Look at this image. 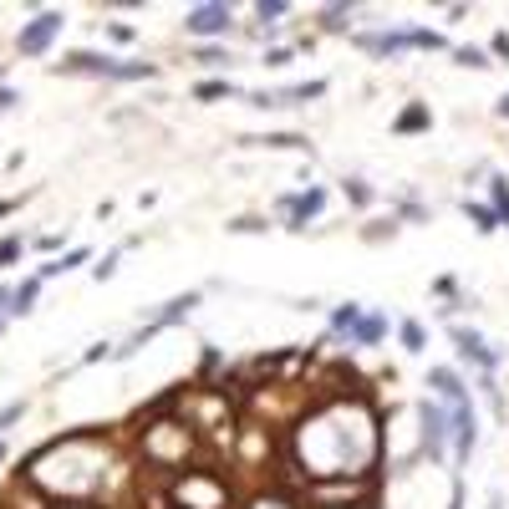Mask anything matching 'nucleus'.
I'll list each match as a JSON object with an SVG mask.
<instances>
[{
  "label": "nucleus",
  "instance_id": "nucleus-1",
  "mask_svg": "<svg viewBox=\"0 0 509 509\" xmlns=\"http://www.w3.org/2000/svg\"><path fill=\"white\" fill-rule=\"evenodd\" d=\"M352 46L387 62V56H407V51H444L448 41L433 25H387V31H352Z\"/></svg>",
  "mask_w": 509,
  "mask_h": 509
},
{
  "label": "nucleus",
  "instance_id": "nucleus-2",
  "mask_svg": "<svg viewBox=\"0 0 509 509\" xmlns=\"http://www.w3.org/2000/svg\"><path fill=\"white\" fill-rule=\"evenodd\" d=\"M62 76H102V82H148L153 62H123L107 51H66V62H56Z\"/></svg>",
  "mask_w": 509,
  "mask_h": 509
},
{
  "label": "nucleus",
  "instance_id": "nucleus-3",
  "mask_svg": "<svg viewBox=\"0 0 509 509\" xmlns=\"http://www.w3.org/2000/svg\"><path fill=\"white\" fill-rule=\"evenodd\" d=\"M194 305H199V291H184V295H174V301H164V305H158V311H153L148 321H143L138 331H133V336H127L123 346H113V356H117V362H127V356H138L143 346L153 342V336H164L168 326H178V321H189V311H194Z\"/></svg>",
  "mask_w": 509,
  "mask_h": 509
},
{
  "label": "nucleus",
  "instance_id": "nucleus-4",
  "mask_svg": "<svg viewBox=\"0 0 509 509\" xmlns=\"http://www.w3.org/2000/svg\"><path fill=\"white\" fill-rule=\"evenodd\" d=\"M418 423H423V458L444 464L448 458V444H454V423H448V407L423 397L418 403Z\"/></svg>",
  "mask_w": 509,
  "mask_h": 509
},
{
  "label": "nucleus",
  "instance_id": "nucleus-5",
  "mask_svg": "<svg viewBox=\"0 0 509 509\" xmlns=\"http://www.w3.org/2000/svg\"><path fill=\"white\" fill-rule=\"evenodd\" d=\"M62 31H66V15L62 11H36L21 31H15V51H21V56H46L51 41L62 36Z\"/></svg>",
  "mask_w": 509,
  "mask_h": 509
},
{
  "label": "nucleus",
  "instance_id": "nucleus-6",
  "mask_svg": "<svg viewBox=\"0 0 509 509\" xmlns=\"http://www.w3.org/2000/svg\"><path fill=\"white\" fill-rule=\"evenodd\" d=\"M178 504L184 509H229V489H225V479L219 474H199L194 469L189 479H178Z\"/></svg>",
  "mask_w": 509,
  "mask_h": 509
},
{
  "label": "nucleus",
  "instance_id": "nucleus-7",
  "mask_svg": "<svg viewBox=\"0 0 509 509\" xmlns=\"http://www.w3.org/2000/svg\"><path fill=\"white\" fill-rule=\"evenodd\" d=\"M184 31L199 41H219L235 31V5H225V0H204V5H189V15H184Z\"/></svg>",
  "mask_w": 509,
  "mask_h": 509
},
{
  "label": "nucleus",
  "instance_id": "nucleus-8",
  "mask_svg": "<svg viewBox=\"0 0 509 509\" xmlns=\"http://www.w3.org/2000/svg\"><path fill=\"white\" fill-rule=\"evenodd\" d=\"M275 209L285 215V229H295V235H301L311 219H321V209H326V189H321V184H311V189H301V194H280Z\"/></svg>",
  "mask_w": 509,
  "mask_h": 509
},
{
  "label": "nucleus",
  "instance_id": "nucleus-9",
  "mask_svg": "<svg viewBox=\"0 0 509 509\" xmlns=\"http://www.w3.org/2000/svg\"><path fill=\"white\" fill-rule=\"evenodd\" d=\"M326 97V82H291V87H265V92H245V102L250 107H260V113H270V107H295V102H316Z\"/></svg>",
  "mask_w": 509,
  "mask_h": 509
},
{
  "label": "nucleus",
  "instance_id": "nucleus-10",
  "mask_svg": "<svg viewBox=\"0 0 509 509\" xmlns=\"http://www.w3.org/2000/svg\"><path fill=\"white\" fill-rule=\"evenodd\" d=\"M448 423H454V464H469L474 458V444H479V413H474V397L448 407Z\"/></svg>",
  "mask_w": 509,
  "mask_h": 509
},
{
  "label": "nucleus",
  "instance_id": "nucleus-11",
  "mask_svg": "<svg viewBox=\"0 0 509 509\" xmlns=\"http://www.w3.org/2000/svg\"><path fill=\"white\" fill-rule=\"evenodd\" d=\"M448 336H454L458 356H464V362H474V367H479L484 377H489V372L499 367V352H494L489 342H484V336H479L474 326H448Z\"/></svg>",
  "mask_w": 509,
  "mask_h": 509
},
{
  "label": "nucleus",
  "instance_id": "nucleus-12",
  "mask_svg": "<svg viewBox=\"0 0 509 509\" xmlns=\"http://www.w3.org/2000/svg\"><path fill=\"white\" fill-rule=\"evenodd\" d=\"M387 316H382V311H362V321H356V331H352V342L346 346H382L387 342Z\"/></svg>",
  "mask_w": 509,
  "mask_h": 509
},
{
  "label": "nucleus",
  "instance_id": "nucleus-13",
  "mask_svg": "<svg viewBox=\"0 0 509 509\" xmlns=\"http://www.w3.org/2000/svg\"><path fill=\"white\" fill-rule=\"evenodd\" d=\"M87 260H92V250H87V245H76V250H66V254H56V260H46V265L36 270V280L46 285V280L66 275V270H76V265H87Z\"/></svg>",
  "mask_w": 509,
  "mask_h": 509
},
{
  "label": "nucleus",
  "instance_id": "nucleus-14",
  "mask_svg": "<svg viewBox=\"0 0 509 509\" xmlns=\"http://www.w3.org/2000/svg\"><path fill=\"white\" fill-rule=\"evenodd\" d=\"M36 295H41V280L36 275H25L21 285H11V321L31 316V311H36Z\"/></svg>",
  "mask_w": 509,
  "mask_h": 509
},
{
  "label": "nucleus",
  "instance_id": "nucleus-15",
  "mask_svg": "<svg viewBox=\"0 0 509 509\" xmlns=\"http://www.w3.org/2000/svg\"><path fill=\"white\" fill-rule=\"evenodd\" d=\"M362 311H367V305L342 301L336 311H331V336H336V342H352V331H356V321H362Z\"/></svg>",
  "mask_w": 509,
  "mask_h": 509
},
{
  "label": "nucleus",
  "instance_id": "nucleus-16",
  "mask_svg": "<svg viewBox=\"0 0 509 509\" xmlns=\"http://www.w3.org/2000/svg\"><path fill=\"white\" fill-rule=\"evenodd\" d=\"M423 127H433V113L423 102H413V107H403V113L393 117V133H423Z\"/></svg>",
  "mask_w": 509,
  "mask_h": 509
},
{
  "label": "nucleus",
  "instance_id": "nucleus-17",
  "mask_svg": "<svg viewBox=\"0 0 509 509\" xmlns=\"http://www.w3.org/2000/svg\"><path fill=\"white\" fill-rule=\"evenodd\" d=\"M489 209L499 215V229H509V178L504 174L489 178Z\"/></svg>",
  "mask_w": 509,
  "mask_h": 509
},
{
  "label": "nucleus",
  "instance_id": "nucleus-18",
  "mask_svg": "<svg viewBox=\"0 0 509 509\" xmlns=\"http://www.w3.org/2000/svg\"><path fill=\"white\" fill-rule=\"evenodd\" d=\"M342 194H346V204H356V209H372V204H377V189H372L367 178H346Z\"/></svg>",
  "mask_w": 509,
  "mask_h": 509
},
{
  "label": "nucleus",
  "instance_id": "nucleus-19",
  "mask_svg": "<svg viewBox=\"0 0 509 509\" xmlns=\"http://www.w3.org/2000/svg\"><path fill=\"white\" fill-rule=\"evenodd\" d=\"M464 215L474 219V229H479V235H494V229H499V215H494V209H489V204H474V199H464Z\"/></svg>",
  "mask_w": 509,
  "mask_h": 509
},
{
  "label": "nucleus",
  "instance_id": "nucleus-20",
  "mask_svg": "<svg viewBox=\"0 0 509 509\" xmlns=\"http://www.w3.org/2000/svg\"><path fill=\"white\" fill-rule=\"evenodd\" d=\"M245 143H254V148H295V153L311 148V143H305L301 133H265V138H245Z\"/></svg>",
  "mask_w": 509,
  "mask_h": 509
},
{
  "label": "nucleus",
  "instance_id": "nucleus-21",
  "mask_svg": "<svg viewBox=\"0 0 509 509\" xmlns=\"http://www.w3.org/2000/svg\"><path fill=\"white\" fill-rule=\"evenodd\" d=\"M194 97H199V102H215V97H245V92L235 87L229 76H219V82H199V87H194Z\"/></svg>",
  "mask_w": 509,
  "mask_h": 509
},
{
  "label": "nucleus",
  "instance_id": "nucleus-22",
  "mask_svg": "<svg viewBox=\"0 0 509 509\" xmlns=\"http://www.w3.org/2000/svg\"><path fill=\"white\" fill-rule=\"evenodd\" d=\"M352 11L356 5H326L321 11V31H352Z\"/></svg>",
  "mask_w": 509,
  "mask_h": 509
},
{
  "label": "nucleus",
  "instance_id": "nucleus-23",
  "mask_svg": "<svg viewBox=\"0 0 509 509\" xmlns=\"http://www.w3.org/2000/svg\"><path fill=\"white\" fill-rule=\"evenodd\" d=\"M397 336H403L407 352H423V346H428V326H423V321H413V316H407L403 326H397Z\"/></svg>",
  "mask_w": 509,
  "mask_h": 509
},
{
  "label": "nucleus",
  "instance_id": "nucleus-24",
  "mask_svg": "<svg viewBox=\"0 0 509 509\" xmlns=\"http://www.w3.org/2000/svg\"><path fill=\"white\" fill-rule=\"evenodd\" d=\"M280 15H291V5H285V0H260V5H254V21H260V25H275Z\"/></svg>",
  "mask_w": 509,
  "mask_h": 509
},
{
  "label": "nucleus",
  "instance_id": "nucleus-25",
  "mask_svg": "<svg viewBox=\"0 0 509 509\" xmlns=\"http://www.w3.org/2000/svg\"><path fill=\"white\" fill-rule=\"evenodd\" d=\"M454 62H458V66H479V72H484V66H494L484 46H458V51H454Z\"/></svg>",
  "mask_w": 509,
  "mask_h": 509
},
{
  "label": "nucleus",
  "instance_id": "nucleus-26",
  "mask_svg": "<svg viewBox=\"0 0 509 509\" xmlns=\"http://www.w3.org/2000/svg\"><path fill=\"white\" fill-rule=\"evenodd\" d=\"M21 250H25V240H21V235H11V240H0V270H11L15 260H21Z\"/></svg>",
  "mask_w": 509,
  "mask_h": 509
},
{
  "label": "nucleus",
  "instance_id": "nucleus-27",
  "mask_svg": "<svg viewBox=\"0 0 509 509\" xmlns=\"http://www.w3.org/2000/svg\"><path fill=\"white\" fill-rule=\"evenodd\" d=\"M117 260H123V245H117V250H107V254H102L97 265H92V275H97V280H113V275H117Z\"/></svg>",
  "mask_w": 509,
  "mask_h": 509
},
{
  "label": "nucleus",
  "instance_id": "nucleus-28",
  "mask_svg": "<svg viewBox=\"0 0 509 509\" xmlns=\"http://www.w3.org/2000/svg\"><path fill=\"white\" fill-rule=\"evenodd\" d=\"M21 418H25V403H5V407H0V438H5Z\"/></svg>",
  "mask_w": 509,
  "mask_h": 509
},
{
  "label": "nucleus",
  "instance_id": "nucleus-29",
  "mask_svg": "<svg viewBox=\"0 0 509 509\" xmlns=\"http://www.w3.org/2000/svg\"><path fill=\"white\" fill-rule=\"evenodd\" d=\"M199 62H204V66H229V56H225L219 46H204V51H199Z\"/></svg>",
  "mask_w": 509,
  "mask_h": 509
},
{
  "label": "nucleus",
  "instance_id": "nucleus-30",
  "mask_svg": "<svg viewBox=\"0 0 509 509\" xmlns=\"http://www.w3.org/2000/svg\"><path fill=\"white\" fill-rule=\"evenodd\" d=\"M107 36H113V41H117V46H127V41H133V25L113 21V25H107Z\"/></svg>",
  "mask_w": 509,
  "mask_h": 509
},
{
  "label": "nucleus",
  "instance_id": "nucleus-31",
  "mask_svg": "<svg viewBox=\"0 0 509 509\" xmlns=\"http://www.w3.org/2000/svg\"><path fill=\"white\" fill-rule=\"evenodd\" d=\"M229 229H240V235H254V229H270V225H265V219H250V215H245V219H235Z\"/></svg>",
  "mask_w": 509,
  "mask_h": 509
},
{
  "label": "nucleus",
  "instance_id": "nucleus-32",
  "mask_svg": "<svg viewBox=\"0 0 509 509\" xmlns=\"http://www.w3.org/2000/svg\"><path fill=\"white\" fill-rule=\"evenodd\" d=\"M15 102H21V92H15V87H0V117H5V113H11V107H15Z\"/></svg>",
  "mask_w": 509,
  "mask_h": 509
},
{
  "label": "nucleus",
  "instance_id": "nucleus-33",
  "mask_svg": "<svg viewBox=\"0 0 509 509\" xmlns=\"http://www.w3.org/2000/svg\"><path fill=\"white\" fill-rule=\"evenodd\" d=\"M291 62V46H275V51H265V66H285Z\"/></svg>",
  "mask_w": 509,
  "mask_h": 509
},
{
  "label": "nucleus",
  "instance_id": "nucleus-34",
  "mask_svg": "<svg viewBox=\"0 0 509 509\" xmlns=\"http://www.w3.org/2000/svg\"><path fill=\"white\" fill-rule=\"evenodd\" d=\"M489 51H494V56H509V31H499V36L489 41Z\"/></svg>",
  "mask_w": 509,
  "mask_h": 509
},
{
  "label": "nucleus",
  "instance_id": "nucleus-35",
  "mask_svg": "<svg viewBox=\"0 0 509 509\" xmlns=\"http://www.w3.org/2000/svg\"><path fill=\"white\" fill-rule=\"evenodd\" d=\"M448 509H464V484L454 479V494H448Z\"/></svg>",
  "mask_w": 509,
  "mask_h": 509
},
{
  "label": "nucleus",
  "instance_id": "nucleus-36",
  "mask_svg": "<svg viewBox=\"0 0 509 509\" xmlns=\"http://www.w3.org/2000/svg\"><path fill=\"white\" fill-rule=\"evenodd\" d=\"M494 117H504V123H509V92H504V97L494 102Z\"/></svg>",
  "mask_w": 509,
  "mask_h": 509
},
{
  "label": "nucleus",
  "instance_id": "nucleus-37",
  "mask_svg": "<svg viewBox=\"0 0 509 509\" xmlns=\"http://www.w3.org/2000/svg\"><path fill=\"white\" fill-rule=\"evenodd\" d=\"M11 209H15V199H0V219L11 215Z\"/></svg>",
  "mask_w": 509,
  "mask_h": 509
},
{
  "label": "nucleus",
  "instance_id": "nucleus-38",
  "mask_svg": "<svg viewBox=\"0 0 509 509\" xmlns=\"http://www.w3.org/2000/svg\"><path fill=\"white\" fill-rule=\"evenodd\" d=\"M321 509H362V504H321Z\"/></svg>",
  "mask_w": 509,
  "mask_h": 509
},
{
  "label": "nucleus",
  "instance_id": "nucleus-39",
  "mask_svg": "<svg viewBox=\"0 0 509 509\" xmlns=\"http://www.w3.org/2000/svg\"><path fill=\"white\" fill-rule=\"evenodd\" d=\"M0 458H5V444H0Z\"/></svg>",
  "mask_w": 509,
  "mask_h": 509
}]
</instances>
